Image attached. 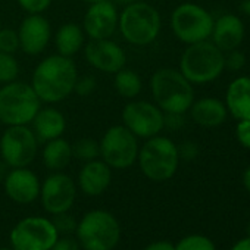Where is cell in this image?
<instances>
[{"label":"cell","instance_id":"6da1fadb","mask_svg":"<svg viewBox=\"0 0 250 250\" xmlns=\"http://www.w3.org/2000/svg\"><path fill=\"white\" fill-rule=\"evenodd\" d=\"M77 77L74 61L58 53L37 65L31 78V87L42 102L58 103L74 91Z\"/></svg>","mask_w":250,"mask_h":250},{"label":"cell","instance_id":"7a4b0ae2","mask_svg":"<svg viewBox=\"0 0 250 250\" xmlns=\"http://www.w3.org/2000/svg\"><path fill=\"white\" fill-rule=\"evenodd\" d=\"M156 104L165 113H186L194 102L191 83L177 69H158L150 80Z\"/></svg>","mask_w":250,"mask_h":250},{"label":"cell","instance_id":"3957f363","mask_svg":"<svg viewBox=\"0 0 250 250\" xmlns=\"http://www.w3.org/2000/svg\"><path fill=\"white\" fill-rule=\"evenodd\" d=\"M224 56V52L208 40L188 44L181 56L180 72L191 84L210 83L225 69Z\"/></svg>","mask_w":250,"mask_h":250},{"label":"cell","instance_id":"277c9868","mask_svg":"<svg viewBox=\"0 0 250 250\" xmlns=\"http://www.w3.org/2000/svg\"><path fill=\"white\" fill-rule=\"evenodd\" d=\"M122 37L134 46L153 43L161 33V15L149 3L142 0L125 6L118 18Z\"/></svg>","mask_w":250,"mask_h":250},{"label":"cell","instance_id":"5b68a950","mask_svg":"<svg viewBox=\"0 0 250 250\" xmlns=\"http://www.w3.org/2000/svg\"><path fill=\"white\" fill-rule=\"evenodd\" d=\"M42 100L31 84L12 81L0 88V122L8 125H28L42 107Z\"/></svg>","mask_w":250,"mask_h":250},{"label":"cell","instance_id":"8992f818","mask_svg":"<svg viewBox=\"0 0 250 250\" xmlns=\"http://www.w3.org/2000/svg\"><path fill=\"white\" fill-rule=\"evenodd\" d=\"M75 234L84 250H113L121 240V227L110 212L91 210L78 222Z\"/></svg>","mask_w":250,"mask_h":250},{"label":"cell","instance_id":"52a82bcc","mask_svg":"<svg viewBox=\"0 0 250 250\" xmlns=\"http://www.w3.org/2000/svg\"><path fill=\"white\" fill-rule=\"evenodd\" d=\"M142 172L152 181H167L174 177L180 156L177 145L161 136L147 139L137 156Z\"/></svg>","mask_w":250,"mask_h":250},{"label":"cell","instance_id":"ba28073f","mask_svg":"<svg viewBox=\"0 0 250 250\" xmlns=\"http://www.w3.org/2000/svg\"><path fill=\"white\" fill-rule=\"evenodd\" d=\"M99 147L102 161L115 169L130 168L139 156L137 137L124 125L110 127L99 142Z\"/></svg>","mask_w":250,"mask_h":250},{"label":"cell","instance_id":"9c48e42d","mask_svg":"<svg viewBox=\"0 0 250 250\" xmlns=\"http://www.w3.org/2000/svg\"><path fill=\"white\" fill-rule=\"evenodd\" d=\"M213 22L212 15L194 3L180 5L171 17V28L175 37L186 44L208 40L212 34Z\"/></svg>","mask_w":250,"mask_h":250},{"label":"cell","instance_id":"30bf717a","mask_svg":"<svg viewBox=\"0 0 250 250\" xmlns=\"http://www.w3.org/2000/svg\"><path fill=\"white\" fill-rule=\"evenodd\" d=\"M39 140L27 125H11L0 139V155L9 168H25L37 155Z\"/></svg>","mask_w":250,"mask_h":250},{"label":"cell","instance_id":"8fae6325","mask_svg":"<svg viewBox=\"0 0 250 250\" xmlns=\"http://www.w3.org/2000/svg\"><path fill=\"white\" fill-rule=\"evenodd\" d=\"M58 237L59 234L50 219L28 216L11 231V244L14 250H50Z\"/></svg>","mask_w":250,"mask_h":250},{"label":"cell","instance_id":"7c38bea8","mask_svg":"<svg viewBox=\"0 0 250 250\" xmlns=\"http://www.w3.org/2000/svg\"><path fill=\"white\" fill-rule=\"evenodd\" d=\"M124 127H127L136 137L150 139L159 136L165 128L164 112L158 104L145 100L128 103L122 110Z\"/></svg>","mask_w":250,"mask_h":250},{"label":"cell","instance_id":"4fadbf2b","mask_svg":"<svg viewBox=\"0 0 250 250\" xmlns=\"http://www.w3.org/2000/svg\"><path fill=\"white\" fill-rule=\"evenodd\" d=\"M75 183L69 175L62 172L49 175L40 187L42 205L44 210L52 215L69 212L75 202Z\"/></svg>","mask_w":250,"mask_h":250},{"label":"cell","instance_id":"5bb4252c","mask_svg":"<svg viewBox=\"0 0 250 250\" xmlns=\"http://www.w3.org/2000/svg\"><path fill=\"white\" fill-rule=\"evenodd\" d=\"M84 55L93 68L107 74L118 72L127 62V55H125L124 49L109 39L91 40L87 43Z\"/></svg>","mask_w":250,"mask_h":250},{"label":"cell","instance_id":"9a60e30c","mask_svg":"<svg viewBox=\"0 0 250 250\" xmlns=\"http://www.w3.org/2000/svg\"><path fill=\"white\" fill-rule=\"evenodd\" d=\"M118 18L116 6L110 0L93 3L84 17V33L91 40L109 39L118 28Z\"/></svg>","mask_w":250,"mask_h":250},{"label":"cell","instance_id":"2e32d148","mask_svg":"<svg viewBox=\"0 0 250 250\" xmlns=\"http://www.w3.org/2000/svg\"><path fill=\"white\" fill-rule=\"evenodd\" d=\"M18 37L20 49L31 56L40 55L49 46L52 37L50 24L42 14H30L21 22Z\"/></svg>","mask_w":250,"mask_h":250},{"label":"cell","instance_id":"e0dca14e","mask_svg":"<svg viewBox=\"0 0 250 250\" xmlns=\"http://www.w3.org/2000/svg\"><path fill=\"white\" fill-rule=\"evenodd\" d=\"M5 191L8 197L20 205H28L33 203L40 196V181L37 175L25 168H12L5 181Z\"/></svg>","mask_w":250,"mask_h":250},{"label":"cell","instance_id":"ac0fdd59","mask_svg":"<svg viewBox=\"0 0 250 250\" xmlns=\"http://www.w3.org/2000/svg\"><path fill=\"white\" fill-rule=\"evenodd\" d=\"M213 44L222 52H229L237 49L244 39V27L238 17L227 14L213 22L212 30Z\"/></svg>","mask_w":250,"mask_h":250},{"label":"cell","instance_id":"d6986e66","mask_svg":"<svg viewBox=\"0 0 250 250\" xmlns=\"http://www.w3.org/2000/svg\"><path fill=\"white\" fill-rule=\"evenodd\" d=\"M110 167L103 161H90L81 168L78 175V186L87 196H100L110 184Z\"/></svg>","mask_w":250,"mask_h":250},{"label":"cell","instance_id":"ffe728a7","mask_svg":"<svg viewBox=\"0 0 250 250\" xmlns=\"http://www.w3.org/2000/svg\"><path fill=\"white\" fill-rule=\"evenodd\" d=\"M31 124V130L34 131L40 143H47L50 140L62 137L66 128V121L63 113L55 107H40Z\"/></svg>","mask_w":250,"mask_h":250},{"label":"cell","instance_id":"44dd1931","mask_svg":"<svg viewBox=\"0 0 250 250\" xmlns=\"http://www.w3.org/2000/svg\"><path fill=\"white\" fill-rule=\"evenodd\" d=\"M225 106L235 119H250V77H240L228 85Z\"/></svg>","mask_w":250,"mask_h":250},{"label":"cell","instance_id":"7402d4cb","mask_svg":"<svg viewBox=\"0 0 250 250\" xmlns=\"http://www.w3.org/2000/svg\"><path fill=\"white\" fill-rule=\"evenodd\" d=\"M191 118L202 127H218L227 118V106L213 97H203L190 106Z\"/></svg>","mask_w":250,"mask_h":250},{"label":"cell","instance_id":"603a6c76","mask_svg":"<svg viewBox=\"0 0 250 250\" xmlns=\"http://www.w3.org/2000/svg\"><path fill=\"white\" fill-rule=\"evenodd\" d=\"M42 156H43V164L47 169L61 172L62 169H65L69 165L71 159L74 158L72 146L65 139L58 137V139L46 143Z\"/></svg>","mask_w":250,"mask_h":250},{"label":"cell","instance_id":"cb8c5ba5","mask_svg":"<svg viewBox=\"0 0 250 250\" xmlns=\"http://www.w3.org/2000/svg\"><path fill=\"white\" fill-rule=\"evenodd\" d=\"M55 44L59 55L71 58L78 53L84 44V30L74 22L65 24L58 30Z\"/></svg>","mask_w":250,"mask_h":250},{"label":"cell","instance_id":"d4e9b609","mask_svg":"<svg viewBox=\"0 0 250 250\" xmlns=\"http://www.w3.org/2000/svg\"><path fill=\"white\" fill-rule=\"evenodd\" d=\"M113 85H115V90L118 91V94L125 99L137 97L143 87L140 75L133 69H125V68L115 72Z\"/></svg>","mask_w":250,"mask_h":250},{"label":"cell","instance_id":"484cf974","mask_svg":"<svg viewBox=\"0 0 250 250\" xmlns=\"http://www.w3.org/2000/svg\"><path fill=\"white\" fill-rule=\"evenodd\" d=\"M72 156L84 162L97 159V156H100L99 142H96L94 139H88V137L77 140L72 146Z\"/></svg>","mask_w":250,"mask_h":250},{"label":"cell","instance_id":"4316f807","mask_svg":"<svg viewBox=\"0 0 250 250\" xmlns=\"http://www.w3.org/2000/svg\"><path fill=\"white\" fill-rule=\"evenodd\" d=\"M20 74V65L14 55L0 52V83L8 84L17 80Z\"/></svg>","mask_w":250,"mask_h":250},{"label":"cell","instance_id":"83f0119b","mask_svg":"<svg viewBox=\"0 0 250 250\" xmlns=\"http://www.w3.org/2000/svg\"><path fill=\"white\" fill-rule=\"evenodd\" d=\"M175 250H216V249L213 241L205 235H188L177 243Z\"/></svg>","mask_w":250,"mask_h":250},{"label":"cell","instance_id":"f1b7e54d","mask_svg":"<svg viewBox=\"0 0 250 250\" xmlns=\"http://www.w3.org/2000/svg\"><path fill=\"white\" fill-rule=\"evenodd\" d=\"M56 232L61 234V235H69V234H74L77 231V219L69 215L68 212H62V213H56L53 215V218L50 219Z\"/></svg>","mask_w":250,"mask_h":250},{"label":"cell","instance_id":"f546056e","mask_svg":"<svg viewBox=\"0 0 250 250\" xmlns=\"http://www.w3.org/2000/svg\"><path fill=\"white\" fill-rule=\"evenodd\" d=\"M20 49V37L18 31L12 28H2L0 30V52L14 55Z\"/></svg>","mask_w":250,"mask_h":250},{"label":"cell","instance_id":"4dcf8cb0","mask_svg":"<svg viewBox=\"0 0 250 250\" xmlns=\"http://www.w3.org/2000/svg\"><path fill=\"white\" fill-rule=\"evenodd\" d=\"M97 87V81L94 77L91 75H84V77H77V81H75V87H74V91L83 97L85 96H90Z\"/></svg>","mask_w":250,"mask_h":250},{"label":"cell","instance_id":"1f68e13d","mask_svg":"<svg viewBox=\"0 0 250 250\" xmlns=\"http://www.w3.org/2000/svg\"><path fill=\"white\" fill-rule=\"evenodd\" d=\"M17 2L28 14H43L52 5V0H17Z\"/></svg>","mask_w":250,"mask_h":250},{"label":"cell","instance_id":"d6a6232c","mask_svg":"<svg viewBox=\"0 0 250 250\" xmlns=\"http://www.w3.org/2000/svg\"><path fill=\"white\" fill-rule=\"evenodd\" d=\"M246 63V56L244 53L238 52L237 49L234 50H229L227 56H224V65L227 69H231V71H240Z\"/></svg>","mask_w":250,"mask_h":250},{"label":"cell","instance_id":"836d02e7","mask_svg":"<svg viewBox=\"0 0 250 250\" xmlns=\"http://www.w3.org/2000/svg\"><path fill=\"white\" fill-rule=\"evenodd\" d=\"M235 134H237L238 143H240L243 147H246V149L250 150V119L238 121Z\"/></svg>","mask_w":250,"mask_h":250},{"label":"cell","instance_id":"e575fe53","mask_svg":"<svg viewBox=\"0 0 250 250\" xmlns=\"http://www.w3.org/2000/svg\"><path fill=\"white\" fill-rule=\"evenodd\" d=\"M177 147H178L180 159L183 158L184 161H193L199 155V146L194 142H183V145H180Z\"/></svg>","mask_w":250,"mask_h":250},{"label":"cell","instance_id":"d590c367","mask_svg":"<svg viewBox=\"0 0 250 250\" xmlns=\"http://www.w3.org/2000/svg\"><path fill=\"white\" fill-rule=\"evenodd\" d=\"M50 250H81L80 243L77 241V238L63 235V237H58V240L53 243V246L50 247Z\"/></svg>","mask_w":250,"mask_h":250},{"label":"cell","instance_id":"8d00e7d4","mask_svg":"<svg viewBox=\"0 0 250 250\" xmlns=\"http://www.w3.org/2000/svg\"><path fill=\"white\" fill-rule=\"evenodd\" d=\"M165 127L171 130H178L184 125V113H165L164 112Z\"/></svg>","mask_w":250,"mask_h":250},{"label":"cell","instance_id":"74e56055","mask_svg":"<svg viewBox=\"0 0 250 250\" xmlns=\"http://www.w3.org/2000/svg\"><path fill=\"white\" fill-rule=\"evenodd\" d=\"M143 250H175V246L169 241L161 240V241H155L150 243L147 247H145Z\"/></svg>","mask_w":250,"mask_h":250},{"label":"cell","instance_id":"f35d334b","mask_svg":"<svg viewBox=\"0 0 250 250\" xmlns=\"http://www.w3.org/2000/svg\"><path fill=\"white\" fill-rule=\"evenodd\" d=\"M231 250H250V237L243 238L238 243H235Z\"/></svg>","mask_w":250,"mask_h":250},{"label":"cell","instance_id":"ab89813d","mask_svg":"<svg viewBox=\"0 0 250 250\" xmlns=\"http://www.w3.org/2000/svg\"><path fill=\"white\" fill-rule=\"evenodd\" d=\"M9 171H11L9 169V165L3 159H0V183L5 181V178H6V175H8Z\"/></svg>","mask_w":250,"mask_h":250},{"label":"cell","instance_id":"60d3db41","mask_svg":"<svg viewBox=\"0 0 250 250\" xmlns=\"http://www.w3.org/2000/svg\"><path fill=\"white\" fill-rule=\"evenodd\" d=\"M243 183H244V187L247 188V191L250 193V168L246 169L244 177H243Z\"/></svg>","mask_w":250,"mask_h":250},{"label":"cell","instance_id":"b9f144b4","mask_svg":"<svg viewBox=\"0 0 250 250\" xmlns=\"http://www.w3.org/2000/svg\"><path fill=\"white\" fill-rule=\"evenodd\" d=\"M241 9H243L246 14H249V15H250V0H246V2L241 5Z\"/></svg>","mask_w":250,"mask_h":250},{"label":"cell","instance_id":"7bdbcfd3","mask_svg":"<svg viewBox=\"0 0 250 250\" xmlns=\"http://www.w3.org/2000/svg\"><path fill=\"white\" fill-rule=\"evenodd\" d=\"M116 3H119V5H130V3H134V2H139V0H115Z\"/></svg>","mask_w":250,"mask_h":250},{"label":"cell","instance_id":"ee69618b","mask_svg":"<svg viewBox=\"0 0 250 250\" xmlns=\"http://www.w3.org/2000/svg\"><path fill=\"white\" fill-rule=\"evenodd\" d=\"M83 2L88 3V5H93V3H99V2H103V0H83Z\"/></svg>","mask_w":250,"mask_h":250},{"label":"cell","instance_id":"f6af8a7d","mask_svg":"<svg viewBox=\"0 0 250 250\" xmlns=\"http://www.w3.org/2000/svg\"><path fill=\"white\" fill-rule=\"evenodd\" d=\"M247 234H249V237H250V222H249V225H247Z\"/></svg>","mask_w":250,"mask_h":250},{"label":"cell","instance_id":"bcb514c9","mask_svg":"<svg viewBox=\"0 0 250 250\" xmlns=\"http://www.w3.org/2000/svg\"><path fill=\"white\" fill-rule=\"evenodd\" d=\"M0 250H14V249H6V247H3V249H0Z\"/></svg>","mask_w":250,"mask_h":250},{"label":"cell","instance_id":"7dc6e473","mask_svg":"<svg viewBox=\"0 0 250 250\" xmlns=\"http://www.w3.org/2000/svg\"><path fill=\"white\" fill-rule=\"evenodd\" d=\"M0 30H2V21H0Z\"/></svg>","mask_w":250,"mask_h":250}]
</instances>
